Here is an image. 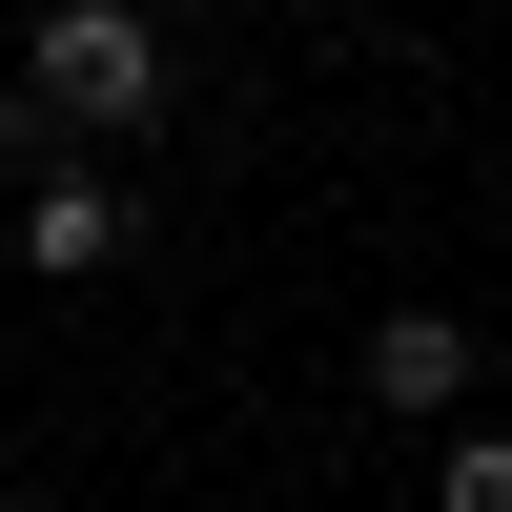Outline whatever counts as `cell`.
I'll list each match as a JSON object with an SVG mask.
<instances>
[{
  "label": "cell",
  "mask_w": 512,
  "mask_h": 512,
  "mask_svg": "<svg viewBox=\"0 0 512 512\" xmlns=\"http://www.w3.org/2000/svg\"><path fill=\"white\" fill-rule=\"evenodd\" d=\"M21 82L82 123V144H144L185 62H164V21H144V0H41V21H21Z\"/></svg>",
  "instance_id": "cell-1"
},
{
  "label": "cell",
  "mask_w": 512,
  "mask_h": 512,
  "mask_svg": "<svg viewBox=\"0 0 512 512\" xmlns=\"http://www.w3.org/2000/svg\"><path fill=\"white\" fill-rule=\"evenodd\" d=\"M123 246H144V205H123V164H62V185H21V267H41V287L123 267Z\"/></svg>",
  "instance_id": "cell-2"
},
{
  "label": "cell",
  "mask_w": 512,
  "mask_h": 512,
  "mask_svg": "<svg viewBox=\"0 0 512 512\" xmlns=\"http://www.w3.org/2000/svg\"><path fill=\"white\" fill-rule=\"evenodd\" d=\"M369 410H472V308H369Z\"/></svg>",
  "instance_id": "cell-3"
},
{
  "label": "cell",
  "mask_w": 512,
  "mask_h": 512,
  "mask_svg": "<svg viewBox=\"0 0 512 512\" xmlns=\"http://www.w3.org/2000/svg\"><path fill=\"white\" fill-rule=\"evenodd\" d=\"M0 164H21V185H62V164H82V123H62V103H41V82H21V62H0Z\"/></svg>",
  "instance_id": "cell-4"
},
{
  "label": "cell",
  "mask_w": 512,
  "mask_h": 512,
  "mask_svg": "<svg viewBox=\"0 0 512 512\" xmlns=\"http://www.w3.org/2000/svg\"><path fill=\"white\" fill-rule=\"evenodd\" d=\"M431 512H512V431H451L431 451Z\"/></svg>",
  "instance_id": "cell-5"
}]
</instances>
